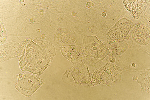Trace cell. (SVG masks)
Wrapping results in <instances>:
<instances>
[{"instance_id":"3957f363","label":"cell","mask_w":150,"mask_h":100,"mask_svg":"<svg viewBox=\"0 0 150 100\" xmlns=\"http://www.w3.org/2000/svg\"><path fill=\"white\" fill-rule=\"evenodd\" d=\"M133 79L134 80H136L137 79V77L136 76H134L133 77Z\"/></svg>"},{"instance_id":"7a4b0ae2","label":"cell","mask_w":150,"mask_h":100,"mask_svg":"<svg viewBox=\"0 0 150 100\" xmlns=\"http://www.w3.org/2000/svg\"><path fill=\"white\" fill-rule=\"evenodd\" d=\"M88 39V42L84 44L85 50L84 52L86 55L94 57L97 62L102 60L108 55V50L103 45L102 43L96 37H90Z\"/></svg>"},{"instance_id":"6da1fadb","label":"cell","mask_w":150,"mask_h":100,"mask_svg":"<svg viewBox=\"0 0 150 100\" xmlns=\"http://www.w3.org/2000/svg\"><path fill=\"white\" fill-rule=\"evenodd\" d=\"M16 89L26 96H30L40 87L43 82L40 78L21 73L18 77Z\"/></svg>"}]
</instances>
